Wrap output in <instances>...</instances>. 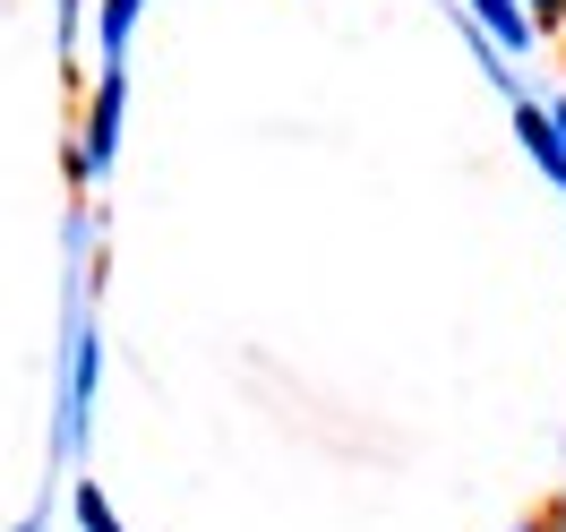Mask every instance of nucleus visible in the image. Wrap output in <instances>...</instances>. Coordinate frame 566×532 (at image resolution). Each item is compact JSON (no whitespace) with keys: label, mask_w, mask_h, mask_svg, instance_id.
<instances>
[{"label":"nucleus","mask_w":566,"mask_h":532,"mask_svg":"<svg viewBox=\"0 0 566 532\" xmlns=\"http://www.w3.org/2000/svg\"><path fill=\"white\" fill-rule=\"evenodd\" d=\"M138 18H146V0H104V9H95V52H104V61H120Z\"/></svg>","instance_id":"nucleus-5"},{"label":"nucleus","mask_w":566,"mask_h":532,"mask_svg":"<svg viewBox=\"0 0 566 532\" xmlns=\"http://www.w3.org/2000/svg\"><path fill=\"white\" fill-rule=\"evenodd\" d=\"M515 138H524V155L541 164V180L566 189V146H558V129H549V104H541V95H515Z\"/></svg>","instance_id":"nucleus-3"},{"label":"nucleus","mask_w":566,"mask_h":532,"mask_svg":"<svg viewBox=\"0 0 566 532\" xmlns=\"http://www.w3.org/2000/svg\"><path fill=\"white\" fill-rule=\"evenodd\" d=\"M549 532H566V507H558V515H549Z\"/></svg>","instance_id":"nucleus-10"},{"label":"nucleus","mask_w":566,"mask_h":532,"mask_svg":"<svg viewBox=\"0 0 566 532\" xmlns=\"http://www.w3.org/2000/svg\"><path fill=\"white\" fill-rule=\"evenodd\" d=\"M77 532H120V515H112V498L95 490V481L77 490Z\"/></svg>","instance_id":"nucleus-6"},{"label":"nucleus","mask_w":566,"mask_h":532,"mask_svg":"<svg viewBox=\"0 0 566 532\" xmlns=\"http://www.w3.org/2000/svg\"><path fill=\"white\" fill-rule=\"evenodd\" d=\"M463 9H472V35H490L506 61H515V52H532V18L515 9V0H463Z\"/></svg>","instance_id":"nucleus-4"},{"label":"nucleus","mask_w":566,"mask_h":532,"mask_svg":"<svg viewBox=\"0 0 566 532\" xmlns=\"http://www.w3.org/2000/svg\"><path fill=\"white\" fill-rule=\"evenodd\" d=\"M549 129H558V146H566V104H549Z\"/></svg>","instance_id":"nucleus-8"},{"label":"nucleus","mask_w":566,"mask_h":532,"mask_svg":"<svg viewBox=\"0 0 566 532\" xmlns=\"http://www.w3.org/2000/svg\"><path fill=\"white\" fill-rule=\"evenodd\" d=\"M515 532H549V515H541V524H515Z\"/></svg>","instance_id":"nucleus-9"},{"label":"nucleus","mask_w":566,"mask_h":532,"mask_svg":"<svg viewBox=\"0 0 566 532\" xmlns=\"http://www.w3.org/2000/svg\"><path fill=\"white\" fill-rule=\"evenodd\" d=\"M95 369H104V344H95V326H77L70 335V395H61V447H86V413H95Z\"/></svg>","instance_id":"nucleus-2"},{"label":"nucleus","mask_w":566,"mask_h":532,"mask_svg":"<svg viewBox=\"0 0 566 532\" xmlns=\"http://www.w3.org/2000/svg\"><path fill=\"white\" fill-rule=\"evenodd\" d=\"M120 112H129V70L104 61L95 70V95H86V138H77V180H104L112 146H120Z\"/></svg>","instance_id":"nucleus-1"},{"label":"nucleus","mask_w":566,"mask_h":532,"mask_svg":"<svg viewBox=\"0 0 566 532\" xmlns=\"http://www.w3.org/2000/svg\"><path fill=\"white\" fill-rule=\"evenodd\" d=\"M532 18V35H566V0H515Z\"/></svg>","instance_id":"nucleus-7"}]
</instances>
